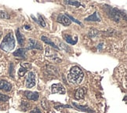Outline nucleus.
I'll use <instances>...</instances> for the list:
<instances>
[{"instance_id":"nucleus-1","label":"nucleus","mask_w":127,"mask_h":113,"mask_svg":"<svg viewBox=\"0 0 127 113\" xmlns=\"http://www.w3.org/2000/svg\"><path fill=\"white\" fill-rule=\"evenodd\" d=\"M67 78L68 82L71 84H79L84 78V73L79 67L74 66L71 68V70L68 72Z\"/></svg>"},{"instance_id":"nucleus-2","label":"nucleus","mask_w":127,"mask_h":113,"mask_svg":"<svg viewBox=\"0 0 127 113\" xmlns=\"http://www.w3.org/2000/svg\"><path fill=\"white\" fill-rule=\"evenodd\" d=\"M14 47H15V39H14L13 33L9 32L4 37L1 45H0V48L5 52H9L13 50Z\"/></svg>"},{"instance_id":"nucleus-3","label":"nucleus","mask_w":127,"mask_h":113,"mask_svg":"<svg viewBox=\"0 0 127 113\" xmlns=\"http://www.w3.org/2000/svg\"><path fill=\"white\" fill-rule=\"evenodd\" d=\"M108 14L110 17L115 21H119L122 17H123V11H120L119 9H115V8H109V12Z\"/></svg>"},{"instance_id":"nucleus-4","label":"nucleus","mask_w":127,"mask_h":113,"mask_svg":"<svg viewBox=\"0 0 127 113\" xmlns=\"http://www.w3.org/2000/svg\"><path fill=\"white\" fill-rule=\"evenodd\" d=\"M35 74L32 72H28L27 78H26V86L27 88H32L35 86Z\"/></svg>"},{"instance_id":"nucleus-5","label":"nucleus","mask_w":127,"mask_h":113,"mask_svg":"<svg viewBox=\"0 0 127 113\" xmlns=\"http://www.w3.org/2000/svg\"><path fill=\"white\" fill-rule=\"evenodd\" d=\"M51 90L53 94H65V88L63 86L61 83H56L53 84L51 86Z\"/></svg>"},{"instance_id":"nucleus-6","label":"nucleus","mask_w":127,"mask_h":113,"mask_svg":"<svg viewBox=\"0 0 127 113\" xmlns=\"http://www.w3.org/2000/svg\"><path fill=\"white\" fill-rule=\"evenodd\" d=\"M57 21L61 23V24H63V25L64 26H68L70 25L71 21V20L68 18L66 15H64V14H59L57 17Z\"/></svg>"},{"instance_id":"nucleus-7","label":"nucleus","mask_w":127,"mask_h":113,"mask_svg":"<svg viewBox=\"0 0 127 113\" xmlns=\"http://www.w3.org/2000/svg\"><path fill=\"white\" fill-rule=\"evenodd\" d=\"M28 50H32V49H35V50H42V46L40 45V43L36 40H34L32 38L29 39V44H28Z\"/></svg>"},{"instance_id":"nucleus-8","label":"nucleus","mask_w":127,"mask_h":113,"mask_svg":"<svg viewBox=\"0 0 127 113\" xmlns=\"http://www.w3.org/2000/svg\"><path fill=\"white\" fill-rule=\"evenodd\" d=\"M24 95L26 96V97L29 100L32 101H37L39 97V94L38 92H32V91H25L24 92Z\"/></svg>"},{"instance_id":"nucleus-9","label":"nucleus","mask_w":127,"mask_h":113,"mask_svg":"<svg viewBox=\"0 0 127 113\" xmlns=\"http://www.w3.org/2000/svg\"><path fill=\"white\" fill-rule=\"evenodd\" d=\"M12 89V85L7 81L0 80V90H2L4 91H10Z\"/></svg>"},{"instance_id":"nucleus-10","label":"nucleus","mask_w":127,"mask_h":113,"mask_svg":"<svg viewBox=\"0 0 127 113\" xmlns=\"http://www.w3.org/2000/svg\"><path fill=\"white\" fill-rule=\"evenodd\" d=\"M86 93V89L84 87H82V88H79L76 92H75V97L76 99L79 100V99H83L85 94Z\"/></svg>"},{"instance_id":"nucleus-11","label":"nucleus","mask_w":127,"mask_h":113,"mask_svg":"<svg viewBox=\"0 0 127 113\" xmlns=\"http://www.w3.org/2000/svg\"><path fill=\"white\" fill-rule=\"evenodd\" d=\"M26 49L24 48H20L17 50V51H15L13 53V56H15L18 58H21V59H25L26 58Z\"/></svg>"},{"instance_id":"nucleus-12","label":"nucleus","mask_w":127,"mask_h":113,"mask_svg":"<svg viewBox=\"0 0 127 113\" xmlns=\"http://www.w3.org/2000/svg\"><path fill=\"white\" fill-rule=\"evenodd\" d=\"M30 65H28V63H24V64H22L21 65V68L19 69V71H18V75H19V76H24V74L27 72V71H28V68H30Z\"/></svg>"},{"instance_id":"nucleus-13","label":"nucleus","mask_w":127,"mask_h":113,"mask_svg":"<svg viewBox=\"0 0 127 113\" xmlns=\"http://www.w3.org/2000/svg\"><path fill=\"white\" fill-rule=\"evenodd\" d=\"M86 21H100V17L97 12H94L92 15L86 17Z\"/></svg>"},{"instance_id":"nucleus-14","label":"nucleus","mask_w":127,"mask_h":113,"mask_svg":"<svg viewBox=\"0 0 127 113\" xmlns=\"http://www.w3.org/2000/svg\"><path fill=\"white\" fill-rule=\"evenodd\" d=\"M16 36H17V39L18 43L20 44V45H23L24 42V37L20 32V30H19V29H17L16 31Z\"/></svg>"},{"instance_id":"nucleus-15","label":"nucleus","mask_w":127,"mask_h":113,"mask_svg":"<svg viewBox=\"0 0 127 113\" xmlns=\"http://www.w3.org/2000/svg\"><path fill=\"white\" fill-rule=\"evenodd\" d=\"M64 37L65 41L67 43L71 44V45H75V44L77 43V42H78V39H75V40H74L73 38H72V36H70V35H64Z\"/></svg>"},{"instance_id":"nucleus-16","label":"nucleus","mask_w":127,"mask_h":113,"mask_svg":"<svg viewBox=\"0 0 127 113\" xmlns=\"http://www.w3.org/2000/svg\"><path fill=\"white\" fill-rule=\"evenodd\" d=\"M41 38H42V40L43 42H45L46 43H47L48 45H50L51 46H53V47H54L55 49H57V50H58V49H59V48H58V47L55 45V43H54V42H53L49 38H47V37H46V36H42Z\"/></svg>"},{"instance_id":"nucleus-17","label":"nucleus","mask_w":127,"mask_h":113,"mask_svg":"<svg viewBox=\"0 0 127 113\" xmlns=\"http://www.w3.org/2000/svg\"><path fill=\"white\" fill-rule=\"evenodd\" d=\"M32 17L34 18V21H36V22H38L42 27H46V22H45V21L43 20V18H42V17L41 15H39V14H38V20L35 19L33 16H32Z\"/></svg>"},{"instance_id":"nucleus-18","label":"nucleus","mask_w":127,"mask_h":113,"mask_svg":"<svg viewBox=\"0 0 127 113\" xmlns=\"http://www.w3.org/2000/svg\"><path fill=\"white\" fill-rule=\"evenodd\" d=\"M73 105H74L75 107H77L78 109L82 110V111H83V112H92V111L89 109V108H87L86 106H82V105H77L75 104V103H73Z\"/></svg>"},{"instance_id":"nucleus-19","label":"nucleus","mask_w":127,"mask_h":113,"mask_svg":"<svg viewBox=\"0 0 127 113\" xmlns=\"http://www.w3.org/2000/svg\"><path fill=\"white\" fill-rule=\"evenodd\" d=\"M65 3L69 4V5H72V6H75L76 7H79L81 6L80 2H78V1H71V0H68V1H65Z\"/></svg>"},{"instance_id":"nucleus-20","label":"nucleus","mask_w":127,"mask_h":113,"mask_svg":"<svg viewBox=\"0 0 127 113\" xmlns=\"http://www.w3.org/2000/svg\"><path fill=\"white\" fill-rule=\"evenodd\" d=\"M9 100V97L6 95H4L0 93V101H6Z\"/></svg>"},{"instance_id":"nucleus-21","label":"nucleus","mask_w":127,"mask_h":113,"mask_svg":"<svg viewBox=\"0 0 127 113\" xmlns=\"http://www.w3.org/2000/svg\"><path fill=\"white\" fill-rule=\"evenodd\" d=\"M66 16H67V17L68 18H69V19L72 20V21H75V22H76L77 24H82V23H81L80 21H77V20H75V18H73V17H72L71 16H70V15H68V14H66Z\"/></svg>"},{"instance_id":"nucleus-22","label":"nucleus","mask_w":127,"mask_h":113,"mask_svg":"<svg viewBox=\"0 0 127 113\" xmlns=\"http://www.w3.org/2000/svg\"><path fill=\"white\" fill-rule=\"evenodd\" d=\"M1 17L2 18H4V19H7V18H9V15L6 13H1Z\"/></svg>"},{"instance_id":"nucleus-23","label":"nucleus","mask_w":127,"mask_h":113,"mask_svg":"<svg viewBox=\"0 0 127 113\" xmlns=\"http://www.w3.org/2000/svg\"><path fill=\"white\" fill-rule=\"evenodd\" d=\"M31 113H42V112H41V111H40L39 109H38V108H35V109L32 110V111L31 112Z\"/></svg>"},{"instance_id":"nucleus-24","label":"nucleus","mask_w":127,"mask_h":113,"mask_svg":"<svg viewBox=\"0 0 127 113\" xmlns=\"http://www.w3.org/2000/svg\"><path fill=\"white\" fill-rule=\"evenodd\" d=\"M24 28H25L26 29H28V28L30 29V27H28V25H25V27H24Z\"/></svg>"},{"instance_id":"nucleus-25","label":"nucleus","mask_w":127,"mask_h":113,"mask_svg":"<svg viewBox=\"0 0 127 113\" xmlns=\"http://www.w3.org/2000/svg\"><path fill=\"white\" fill-rule=\"evenodd\" d=\"M102 45H103V44H100V46H99V50H100V49H101V46H102Z\"/></svg>"}]
</instances>
